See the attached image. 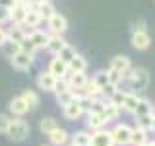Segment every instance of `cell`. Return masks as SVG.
Here are the masks:
<instances>
[{
    "mask_svg": "<svg viewBox=\"0 0 155 146\" xmlns=\"http://www.w3.org/2000/svg\"><path fill=\"white\" fill-rule=\"evenodd\" d=\"M37 10H39V14H41L43 22H45V19H51V18L56 14V8H54V4H52V2H48V0H43V2L37 6Z\"/></svg>",
    "mask_w": 155,
    "mask_h": 146,
    "instance_id": "28",
    "label": "cell"
},
{
    "mask_svg": "<svg viewBox=\"0 0 155 146\" xmlns=\"http://www.w3.org/2000/svg\"><path fill=\"white\" fill-rule=\"evenodd\" d=\"M66 82H68V88H70V90L81 92L84 86H85V82H87V76H85V72H68Z\"/></svg>",
    "mask_w": 155,
    "mask_h": 146,
    "instance_id": "11",
    "label": "cell"
},
{
    "mask_svg": "<svg viewBox=\"0 0 155 146\" xmlns=\"http://www.w3.org/2000/svg\"><path fill=\"white\" fill-rule=\"evenodd\" d=\"M54 84H56V78L51 74L48 70L39 72L37 76V88L43 92H54Z\"/></svg>",
    "mask_w": 155,
    "mask_h": 146,
    "instance_id": "12",
    "label": "cell"
},
{
    "mask_svg": "<svg viewBox=\"0 0 155 146\" xmlns=\"http://www.w3.org/2000/svg\"><path fill=\"white\" fill-rule=\"evenodd\" d=\"M8 22H10V10L0 6V27H2L4 23H8Z\"/></svg>",
    "mask_w": 155,
    "mask_h": 146,
    "instance_id": "42",
    "label": "cell"
},
{
    "mask_svg": "<svg viewBox=\"0 0 155 146\" xmlns=\"http://www.w3.org/2000/svg\"><path fill=\"white\" fill-rule=\"evenodd\" d=\"M130 90H132V94H138V92H145L149 86V72L145 70L142 66H136L134 68V74L130 78Z\"/></svg>",
    "mask_w": 155,
    "mask_h": 146,
    "instance_id": "3",
    "label": "cell"
},
{
    "mask_svg": "<svg viewBox=\"0 0 155 146\" xmlns=\"http://www.w3.org/2000/svg\"><path fill=\"white\" fill-rule=\"evenodd\" d=\"M91 146H114V140H113V134L110 130H95L91 133Z\"/></svg>",
    "mask_w": 155,
    "mask_h": 146,
    "instance_id": "10",
    "label": "cell"
},
{
    "mask_svg": "<svg viewBox=\"0 0 155 146\" xmlns=\"http://www.w3.org/2000/svg\"><path fill=\"white\" fill-rule=\"evenodd\" d=\"M91 80L95 82L97 86L101 88V90H103V88L109 84V74H107V70H97L95 74H93V78H91Z\"/></svg>",
    "mask_w": 155,
    "mask_h": 146,
    "instance_id": "34",
    "label": "cell"
},
{
    "mask_svg": "<svg viewBox=\"0 0 155 146\" xmlns=\"http://www.w3.org/2000/svg\"><path fill=\"white\" fill-rule=\"evenodd\" d=\"M81 94H84L85 97H91V99H95V97H101V96H103V94H101V88L97 86L93 80H89V78H87V82H85L84 90H81Z\"/></svg>",
    "mask_w": 155,
    "mask_h": 146,
    "instance_id": "29",
    "label": "cell"
},
{
    "mask_svg": "<svg viewBox=\"0 0 155 146\" xmlns=\"http://www.w3.org/2000/svg\"><path fill=\"white\" fill-rule=\"evenodd\" d=\"M147 130H143V129H136L132 130V136H130V144L132 146H145L147 144Z\"/></svg>",
    "mask_w": 155,
    "mask_h": 146,
    "instance_id": "26",
    "label": "cell"
},
{
    "mask_svg": "<svg viewBox=\"0 0 155 146\" xmlns=\"http://www.w3.org/2000/svg\"><path fill=\"white\" fill-rule=\"evenodd\" d=\"M103 117H105V121L109 123V121H116L120 117V113H122V109H120L118 105H114L113 101H107V103L103 105Z\"/></svg>",
    "mask_w": 155,
    "mask_h": 146,
    "instance_id": "21",
    "label": "cell"
},
{
    "mask_svg": "<svg viewBox=\"0 0 155 146\" xmlns=\"http://www.w3.org/2000/svg\"><path fill=\"white\" fill-rule=\"evenodd\" d=\"M33 61H35V55L21 49L19 53H16V55L10 58V64L16 68V70H29L33 66Z\"/></svg>",
    "mask_w": 155,
    "mask_h": 146,
    "instance_id": "5",
    "label": "cell"
},
{
    "mask_svg": "<svg viewBox=\"0 0 155 146\" xmlns=\"http://www.w3.org/2000/svg\"><path fill=\"white\" fill-rule=\"evenodd\" d=\"M145 29H147V23H145V19H138V22L134 23V27H132V33H143Z\"/></svg>",
    "mask_w": 155,
    "mask_h": 146,
    "instance_id": "41",
    "label": "cell"
},
{
    "mask_svg": "<svg viewBox=\"0 0 155 146\" xmlns=\"http://www.w3.org/2000/svg\"><path fill=\"white\" fill-rule=\"evenodd\" d=\"M29 133H31V127H29V123L23 117H12V119H10V125L6 129V136L10 140H14V142H23L29 136Z\"/></svg>",
    "mask_w": 155,
    "mask_h": 146,
    "instance_id": "1",
    "label": "cell"
},
{
    "mask_svg": "<svg viewBox=\"0 0 155 146\" xmlns=\"http://www.w3.org/2000/svg\"><path fill=\"white\" fill-rule=\"evenodd\" d=\"M25 2L29 4V6H33V8H37V6H39V4H41V2H43V0H25Z\"/></svg>",
    "mask_w": 155,
    "mask_h": 146,
    "instance_id": "45",
    "label": "cell"
},
{
    "mask_svg": "<svg viewBox=\"0 0 155 146\" xmlns=\"http://www.w3.org/2000/svg\"><path fill=\"white\" fill-rule=\"evenodd\" d=\"M74 101V92L72 90H66V92H60V94H56V103L66 107L68 103H72Z\"/></svg>",
    "mask_w": 155,
    "mask_h": 146,
    "instance_id": "33",
    "label": "cell"
},
{
    "mask_svg": "<svg viewBox=\"0 0 155 146\" xmlns=\"http://www.w3.org/2000/svg\"><path fill=\"white\" fill-rule=\"evenodd\" d=\"M66 90H70L68 88V82H66V78H62V80H56V84H54V92L52 94H60V92H66Z\"/></svg>",
    "mask_w": 155,
    "mask_h": 146,
    "instance_id": "39",
    "label": "cell"
},
{
    "mask_svg": "<svg viewBox=\"0 0 155 146\" xmlns=\"http://www.w3.org/2000/svg\"><path fill=\"white\" fill-rule=\"evenodd\" d=\"M14 2H16V0H0V6H2V8H12L14 6Z\"/></svg>",
    "mask_w": 155,
    "mask_h": 146,
    "instance_id": "44",
    "label": "cell"
},
{
    "mask_svg": "<svg viewBox=\"0 0 155 146\" xmlns=\"http://www.w3.org/2000/svg\"><path fill=\"white\" fill-rule=\"evenodd\" d=\"M47 27H48V35H62L68 29V19L60 12H56L51 19H47Z\"/></svg>",
    "mask_w": 155,
    "mask_h": 146,
    "instance_id": "7",
    "label": "cell"
},
{
    "mask_svg": "<svg viewBox=\"0 0 155 146\" xmlns=\"http://www.w3.org/2000/svg\"><path fill=\"white\" fill-rule=\"evenodd\" d=\"M74 55H76V49L74 47H72V45H66L64 49H62V51L60 53H58V58H60V61H64L66 62V64H68V62H70L72 61V58H74Z\"/></svg>",
    "mask_w": 155,
    "mask_h": 146,
    "instance_id": "35",
    "label": "cell"
},
{
    "mask_svg": "<svg viewBox=\"0 0 155 146\" xmlns=\"http://www.w3.org/2000/svg\"><path fill=\"white\" fill-rule=\"evenodd\" d=\"M48 140H51V146H66L68 140H70V134H68V130L56 127V129L48 134Z\"/></svg>",
    "mask_w": 155,
    "mask_h": 146,
    "instance_id": "16",
    "label": "cell"
},
{
    "mask_svg": "<svg viewBox=\"0 0 155 146\" xmlns=\"http://www.w3.org/2000/svg\"><path fill=\"white\" fill-rule=\"evenodd\" d=\"M66 146H74V144H72V142H70V144H66Z\"/></svg>",
    "mask_w": 155,
    "mask_h": 146,
    "instance_id": "47",
    "label": "cell"
},
{
    "mask_svg": "<svg viewBox=\"0 0 155 146\" xmlns=\"http://www.w3.org/2000/svg\"><path fill=\"white\" fill-rule=\"evenodd\" d=\"M41 146H48V144H41Z\"/></svg>",
    "mask_w": 155,
    "mask_h": 146,
    "instance_id": "48",
    "label": "cell"
},
{
    "mask_svg": "<svg viewBox=\"0 0 155 146\" xmlns=\"http://www.w3.org/2000/svg\"><path fill=\"white\" fill-rule=\"evenodd\" d=\"M21 97H23V101L27 103V109H29V111L37 109L39 103H41V97H39V94H37L35 90H25V92L21 94Z\"/></svg>",
    "mask_w": 155,
    "mask_h": 146,
    "instance_id": "23",
    "label": "cell"
},
{
    "mask_svg": "<svg viewBox=\"0 0 155 146\" xmlns=\"http://www.w3.org/2000/svg\"><path fill=\"white\" fill-rule=\"evenodd\" d=\"M155 115V113H153ZM153 115H143V117H136V127L138 129H143V130H151V125H153Z\"/></svg>",
    "mask_w": 155,
    "mask_h": 146,
    "instance_id": "32",
    "label": "cell"
},
{
    "mask_svg": "<svg viewBox=\"0 0 155 146\" xmlns=\"http://www.w3.org/2000/svg\"><path fill=\"white\" fill-rule=\"evenodd\" d=\"M6 39H8V31H6L4 27H0V47L6 43Z\"/></svg>",
    "mask_w": 155,
    "mask_h": 146,
    "instance_id": "43",
    "label": "cell"
},
{
    "mask_svg": "<svg viewBox=\"0 0 155 146\" xmlns=\"http://www.w3.org/2000/svg\"><path fill=\"white\" fill-rule=\"evenodd\" d=\"M107 74H109V84H113V86L122 84V72L113 70V68H107Z\"/></svg>",
    "mask_w": 155,
    "mask_h": 146,
    "instance_id": "36",
    "label": "cell"
},
{
    "mask_svg": "<svg viewBox=\"0 0 155 146\" xmlns=\"http://www.w3.org/2000/svg\"><path fill=\"white\" fill-rule=\"evenodd\" d=\"M6 31H8V39H10V41L19 43V45H21V43L25 41L27 33H29V31H33V29H27L25 26H16V23H12V27L6 29Z\"/></svg>",
    "mask_w": 155,
    "mask_h": 146,
    "instance_id": "13",
    "label": "cell"
},
{
    "mask_svg": "<svg viewBox=\"0 0 155 146\" xmlns=\"http://www.w3.org/2000/svg\"><path fill=\"white\" fill-rule=\"evenodd\" d=\"M130 66H132V62H130V57H126V55H116V57H113V58H110V64H109V68L118 70V72L128 70Z\"/></svg>",
    "mask_w": 155,
    "mask_h": 146,
    "instance_id": "20",
    "label": "cell"
},
{
    "mask_svg": "<svg viewBox=\"0 0 155 146\" xmlns=\"http://www.w3.org/2000/svg\"><path fill=\"white\" fill-rule=\"evenodd\" d=\"M132 127L126 125V123H116L114 129L110 130L113 134V140H114V146H128L130 144V136H132Z\"/></svg>",
    "mask_w": 155,
    "mask_h": 146,
    "instance_id": "4",
    "label": "cell"
},
{
    "mask_svg": "<svg viewBox=\"0 0 155 146\" xmlns=\"http://www.w3.org/2000/svg\"><path fill=\"white\" fill-rule=\"evenodd\" d=\"M47 41H48V31H43V29H33V31L27 33L25 41L21 43V49L35 55V51L47 47Z\"/></svg>",
    "mask_w": 155,
    "mask_h": 146,
    "instance_id": "2",
    "label": "cell"
},
{
    "mask_svg": "<svg viewBox=\"0 0 155 146\" xmlns=\"http://www.w3.org/2000/svg\"><path fill=\"white\" fill-rule=\"evenodd\" d=\"M2 53H4V57H8V58H12L16 53H19L21 51V45L19 43H14V41H10V39H6V43H4L2 47Z\"/></svg>",
    "mask_w": 155,
    "mask_h": 146,
    "instance_id": "31",
    "label": "cell"
},
{
    "mask_svg": "<svg viewBox=\"0 0 155 146\" xmlns=\"http://www.w3.org/2000/svg\"><path fill=\"white\" fill-rule=\"evenodd\" d=\"M149 43H151V37H149L147 31L132 33V47L136 49V51H145V49L149 47Z\"/></svg>",
    "mask_w": 155,
    "mask_h": 146,
    "instance_id": "19",
    "label": "cell"
},
{
    "mask_svg": "<svg viewBox=\"0 0 155 146\" xmlns=\"http://www.w3.org/2000/svg\"><path fill=\"white\" fill-rule=\"evenodd\" d=\"M68 70H70V72H85V70H87V61H85V57L80 55V53H76L74 58L68 62Z\"/></svg>",
    "mask_w": 155,
    "mask_h": 146,
    "instance_id": "22",
    "label": "cell"
},
{
    "mask_svg": "<svg viewBox=\"0 0 155 146\" xmlns=\"http://www.w3.org/2000/svg\"><path fill=\"white\" fill-rule=\"evenodd\" d=\"M47 70L51 72V74L54 76L56 80H62V78H66L68 72H70V70H68V64H66L64 61H60L58 57H52V58H51V62H48V68H47Z\"/></svg>",
    "mask_w": 155,
    "mask_h": 146,
    "instance_id": "8",
    "label": "cell"
},
{
    "mask_svg": "<svg viewBox=\"0 0 155 146\" xmlns=\"http://www.w3.org/2000/svg\"><path fill=\"white\" fill-rule=\"evenodd\" d=\"M134 115H136V117L153 115V103H151L149 99H145V97H140V101H138V107H136Z\"/></svg>",
    "mask_w": 155,
    "mask_h": 146,
    "instance_id": "27",
    "label": "cell"
},
{
    "mask_svg": "<svg viewBox=\"0 0 155 146\" xmlns=\"http://www.w3.org/2000/svg\"><path fill=\"white\" fill-rule=\"evenodd\" d=\"M48 2H51V0H48Z\"/></svg>",
    "mask_w": 155,
    "mask_h": 146,
    "instance_id": "49",
    "label": "cell"
},
{
    "mask_svg": "<svg viewBox=\"0 0 155 146\" xmlns=\"http://www.w3.org/2000/svg\"><path fill=\"white\" fill-rule=\"evenodd\" d=\"M29 8H33V6H29L25 0H16L14 6L10 8V22L16 23V26H21L23 19H25V14L29 12Z\"/></svg>",
    "mask_w": 155,
    "mask_h": 146,
    "instance_id": "6",
    "label": "cell"
},
{
    "mask_svg": "<svg viewBox=\"0 0 155 146\" xmlns=\"http://www.w3.org/2000/svg\"><path fill=\"white\" fill-rule=\"evenodd\" d=\"M138 101H140L138 94H132V92H128V94H126V97H124V103H122V107H120V109H122L124 113H132V115H134L136 107H138Z\"/></svg>",
    "mask_w": 155,
    "mask_h": 146,
    "instance_id": "25",
    "label": "cell"
},
{
    "mask_svg": "<svg viewBox=\"0 0 155 146\" xmlns=\"http://www.w3.org/2000/svg\"><path fill=\"white\" fill-rule=\"evenodd\" d=\"M8 109H10V113H12L14 117H23L27 113V103L23 101V97L21 96H16V97H12V101H10V105H8Z\"/></svg>",
    "mask_w": 155,
    "mask_h": 146,
    "instance_id": "14",
    "label": "cell"
},
{
    "mask_svg": "<svg viewBox=\"0 0 155 146\" xmlns=\"http://www.w3.org/2000/svg\"><path fill=\"white\" fill-rule=\"evenodd\" d=\"M118 90V86H113V84H107L103 90H101V94H103V97L105 99H110V97H113V94L114 92Z\"/></svg>",
    "mask_w": 155,
    "mask_h": 146,
    "instance_id": "38",
    "label": "cell"
},
{
    "mask_svg": "<svg viewBox=\"0 0 155 146\" xmlns=\"http://www.w3.org/2000/svg\"><path fill=\"white\" fill-rule=\"evenodd\" d=\"M62 115H64V119H68V121H78L84 115V111H81V107H80L78 101H72V103H68L66 107H62Z\"/></svg>",
    "mask_w": 155,
    "mask_h": 146,
    "instance_id": "18",
    "label": "cell"
},
{
    "mask_svg": "<svg viewBox=\"0 0 155 146\" xmlns=\"http://www.w3.org/2000/svg\"><path fill=\"white\" fill-rule=\"evenodd\" d=\"M151 130L155 133V115H153V125H151Z\"/></svg>",
    "mask_w": 155,
    "mask_h": 146,
    "instance_id": "46",
    "label": "cell"
},
{
    "mask_svg": "<svg viewBox=\"0 0 155 146\" xmlns=\"http://www.w3.org/2000/svg\"><path fill=\"white\" fill-rule=\"evenodd\" d=\"M41 23H43V18H41V14H39V10L37 8H29V12L25 14V19H23L21 26H25L29 29H37Z\"/></svg>",
    "mask_w": 155,
    "mask_h": 146,
    "instance_id": "17",
    "label": "cell"
},
{
    "mask_svg": "<svg viewBox=\"0 0 155 146\" xmlns=\"http://www.w3.org/2000/svg\"><path fill=\"white\" fill-rule=\"evenodd\" d=\"M66 45H68V43H66V39L62 37V35H48V41H47V47H45V49L56 57Z\"/></svg>",
    "mask_w": 155,
    "mask_h": 146,
    "instance_id": "15",
    "label": "cell"
},
{
    "mask_svg": "<svg viewBox=\"0 0 155 146\" xmlns=\"http://www.w3.org/2000/svg\"><path fill=\"white\" fill-rule=\"evenodd\" d=\"M56 127H58V125H56V121L52 119V117H43V119L39 121V130H41L43 134H47V136L51 134L52 130L56 129Z\"/></svg>",
    "mask_w": 155,
    "mask_h": 146,
    "instance_id": "30",
    "label": "cell"
},
{
    "mask_svg": "<svg viewBox=\"0 0 155 146\" xmlns=\"http://www.w3.org/2000/svg\"><path fill=\"white\" fill-rule=\"evenodd\" d=\"M72 144L74 146H91V133H87V130H78L70 136Z\"/></svg>",
    "mask_w": 155,
    "mask_h": 146,
    "instance_id": "24",
    "label": "cell"
},
{
    "mask_svg": "<svg viewBox=\"0 0 155 146\" xmlns=\"http://www.w3.org/2000/svg\"><path fill=\"white\" fill-rule=\"evenodd\" d=\"M126 94H128V92H124V90H116L114 94H113V97H110L109 101H113L114 105L122 107V103H124V97H126Z\"/></svg>",
    "mask_w": 155,
    "mask_h": 146,
    "instance_id": "37",
    "label": "cell"
},
{
    "mask_svg": "<svg viewBox=\"0 0 155 146\" xmlns=\"http://www.w3.org/2000/svg\"><path fill=\"white\" fill-rule=\"evenodd\" d=\"M10 119H12L10 115H6V113H0V133H4V134H6V129H8V125H10Z\"/></svg>",
    "mask_w": 155,
    "mask_h": 146,
    "instance_id": "40",
    "label": "cell"
},
{
    "mask_svg": "<svg viewBox=\"0 0 155 146\" xmlns=\"http://www.w3.org/2000/svg\"><path fill=\"white\" fill-rule=\"evenodd\" d=\"M107 121L103 113H95V111H91V113L85 115V127H87V133H95V130H101L105 129Z\"/></svg>",
    "mask_w": 155,
    "mask_h": 146,
    "instance_id": "9",
    "label": "cell"
}]
</instances>
